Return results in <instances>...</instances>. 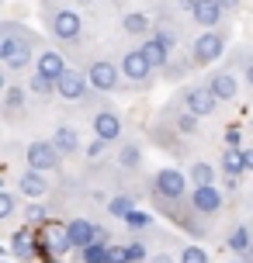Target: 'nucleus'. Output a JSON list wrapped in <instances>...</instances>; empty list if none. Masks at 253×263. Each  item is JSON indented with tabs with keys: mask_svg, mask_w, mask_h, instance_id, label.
<instances>
[{
	"mask_svg": "<svg viewBox=\"0 0 253 263\" xmlns=\"http://www.w3.org/2000/svg\"><path fill=\"white\" fill-rule=\"evenodd\" d=\"M45 49L42 39L25 28L21 21H4L0 25V66L7 69V77H21L28 69H35V59Z\"/></svg>",
	"mask_w": 253,
	"mask_h": 263,
	"instance_id": "nucleus-1",
	"label": "nucleus"
},
{
	"mask_svg": "<svg viewBox=\"0 0 253 263\" xmlns=\"http://www.w3.org/2000/svg\"><path fill=\"white\" fill-rule=\"evenodd\" d=\"M149 197L160 215H167L170 222H180L191 208V180H187L184 170H173V166H163V170L153 173L149 180Z\"/></svg>",
	"mask_w": 253,
	"mask_h": 263,
	"instance_id": "nucleus-2",
	"label": "nucleus"
},
{
	"mask_svg": "<svg viewBox=\"0 0 253 263\" xmlns=\"http://www.w3.org/2000/svg\"><path fill=\"white\" fill-rule=\"evenodd\" d=\"M42 17H45V31L52 35L59 45H77V42L83 39V28H87V21H83V14L77 4H66V0H56V4H49L45 0V7H42Z\"/></svg>",
	"mask_w": 253,
	"mask_h": 263,
	"instance_id": "nucleus-3",
	"label": "nucleus"
},
{
	"mask_svg": "<svg viewBox=\"0 0 253 263\" xmlns=\"http://www.w3.org/2000/svg\"><path fill=\"white\" fill-rule=\"evenodd\" d=\"M56 97L66 101V104H80L83 111H97V107L107 104V97L94 90L91 80H87V73H83L80 66H69L66 73L56 80Z\"/></svg>",
	"mask_w": 253,
	"mask_h": 263,
	"instance_id": "nucleus-4",
	"label": "nucleus"
},
{
	"mask_svg": "<svg viewBox=\"0 0 253 263\" xmlns=\"http://www.w3.org/2000/svg\"><path fill=\"white\" fill-rule=\"evenodd\" d=\"M80 69L87 73V80H91V87H94V90H97V93H104V97L129 90V83H125V77H121L118 59H111V55H91V59H87V63H83Z\"/></svg>",
	"mask_w": 253,
	"mask_h": 263,
	"instance_id": "nucleus-5",
	"label": "nucleus"
},
{
	"mask_svg": "<svg viewBox=\"0 0 253 263\" xmlns=\"http://www.w3.org/2000/svg\"><path fill=\"white\" fill-rule=\"evenodd\" d=\"M118 66H121V77H125V83H129V90H149L153 80H156V73H160V69L146 59V52H142L139 42L129 45V49H121Z\"/></svg>",
	"mask_w": 253,
	"mask_h": 263,
	"instance_id": "nucleus-6",
	"label": "nucleus"
},
{
	"mask_svg": "<svg viewBox=\"0 0 253 263\" xmlns=\"http://www.w3.org/2000/svg\"><path fill=\"white\" fill-rule=\"evenodd\" d=\"M226 31H219V28H205V31H198L194 39L187 42V55H191V63L194 66H208L212 69L222 55H226Z\"/></svg>",
	"mask_w": 253,
	"mask_h": 263,
	"instance_id": "nucleus-7",
	"label": "nucleus"
},
{
	"mask_svg": "<svg viewBox=\"0 0 253 263\" xmlns=\"http://www.w3.org/2000/svg\"><path fill=\"white\" fill-rule=\"evenodd\" d=\"M173 104H180L184 111H191L194 118H212V115H219V97H215L212 90H208V83L201 80V83H184L180 90H177V101Z\"/></svg>",
	"mask_w": 253,
	"mask_h": 263,
	"instance_id": "nucleus-8",
	"label": "nucleus"
},
{
	"mask_svg": "<svg viewBox=\"0 0 253 263\" xmlns=\"http://www.w3.org/2000/svg\"><path fill=\"white\" fill-rule=\"evenodd\" d=\"M31 104H35V97L28 93V87L17 83V80H11V83L4 87V97H0V115H4V121H7L11 128H17V125L28 118Z\"/></svg>",
	"mask_w": 253,
	"mask_h": 263,
	"instance_id": "nucleus-9",
	"label": "nucleus"
},
{
	"mask_svg": "<svg viewBox=\"0 0 253 263\" xmlns=\"http://www.w3.org/2000/svg\"><path fill=\"white\" fill-rule=\"evenodd\" d=\"M205 83H208V90L219 97V104H222V107L232 104V101L240 97V87H243V80H240V73L232 69V63L212 66V69L205 73Z\"/></svg>",
	"mask_w": 253,
	"mask_h": 263,
	"instance_id": "nucleus-10",
	"label": "nucleus"
},
{
	"mask_svg": "<svg viewBox=\"0 0 253 263\" xmlns=\"http://www.w3.org/2000/svg\"><path fill=\"white\" fill-rule=\"evenodd\" d=\"M25 166L39 173H59L63 170V153L49 139H31L25 145Z\"/></svg>",
	"mask_w": 253,
	"mask_h": 263,
	"instance_id": "nucleus-11",
	"label": "nucleus"
},
{
	"mask_svg": "<svg viewBox=\"0 0 253 263\" xmlns=\"http://www.w3.org/2000/svg\"><path fill=\"white\" fill-rule=\"evenodd\" d=\"M91 132L97 135V139L118 145L121 139H125V118H121V111H115L111 104L91 111Z\"/></svg>",
	"mask_w": 253,
	"mask_h": 263,
	"instance_id": "nucleus-12",
	"label": "nucleus"
},
{
	"mask_svg": "<svg viewBox=\"0 0 253 263\" xmlns=\"http://www.w3.org/2000/svg\"><path fill=\"white\" fill-rule=\"evenodd\" d=\"M222 208H226V191H219L215 184L212 187H191V211L198 218L212 222V218L222 215Z\"/></svg>",
	"mask_w": 253,
	"mask_h": 263,
	"instance_id": "nucleus-13",
	"label": "nucleus"
},
{
	"mask_svg": "<svg viewBox=\"0 0 253 263\" xmlns=\"http://www.w3.org/2000/svg\"><path fill=\"white\" fill-rule=\"evenodd\" d=\"M180 4H184L191 25H198L201 31L205 28H219L226 21V11L219 7V0H180Z\"/></svg>",
	"mask_w": 253,
	"mask_h": 263,
	"instance_id": "nucleus-14",
	"label": "nucleus"
},
{
	"mask_svg": "<svg viewBox=\"0 0 253 263\" xmlns=\"http://www.w3.org/2000/svg\"><path fill=\"white\" fill-rule=\"evenodd\" d=\"M115 166H118L121 173H129V177H139V173H142V142L125 135V139L115 145Z\"/></svg>",
	"mask_w": 253,
	"mask_h": 263,
	"instance_id": "nucleus-15",
	"label": "nucleus"
},
{
	"mask_svg": "<svg viewBox=\"0 0 253 263\" xmlns=\"http://www.w3.org/2000/svg\"><path fill=\"white\" fill-rule=\"evenodd\" d=\"M11 256L21 263H31L35 256H42V236L31 229V225H25V229H17L11 236Z\"/></svg>",
	"mask_w": 253,
	"mask_h": 263,
	"instance_id": "nucleus-16",
	"label": "nucleus"
},
{
	"mask_svg": "<svg viewBox=\"0 0 253 263\" xmlns=\"http://www.w3.org/2000/svg\"><path fill=\"white\" fill-rule=\"evenodd\" d=\"M66 253H73L66 225H45V232H42V256L45 260H63Z\"/></svg>",
	"mask_w": 253,
	"mask_h": 263,
	"instance_id": "nucleus-17",
	"label": "nucleus"
},
{
	"mask_svg": "<svg viewBox=\"0 0 253 263\" xmlns=\"http://www.w3.org/2000/svg\"><path fill=\"white\" fill-rule=\"evenodd\" d=\"M66 69H69V55L63 52V49H49V45H45L39 52V59H35V73L45 77V80H52V83L63 77Z\"/></svg>",
	"mask_w": 253,
	"mask_h": 263,
	"instance_id": "nucleus-18",
	"label": "nucleus"
},
{
	"mask_svg": "<svg viewBox=\"0 0 253 263\" xmlns=\"http://www.w3.org/2000/svg\"><path fill=\"white\" fill-rule=\"evenodd\" d=\"M97 229H101V225L94 222V218H87V215H73V218L66 222V232H69V242H73V253L94 246V242H97Z\"/></svg>",
	"mask_w": 253,
	"mask_h": 263,
	"instance_id": "nucleus-19",
	"label": "nucleus"
},
{
	"mask_svg": "<svg viewBox=\"0 0 253 263\" xmlns=\"http://www.w3.org/2000/svg\"><path fill=\"white\" fill-rule=\"evenodd\" d=\"M52 184H49V173H39V170H21L17 177V194L25 197V201H42V197H49Z\"/></svg>",
	"mask_w": 253,
	"mask_h": 263,
	"instance_id": "nucleus-20",
	"label": "nucleus"
},
{
	"mask_svg": "<svg viewBox=\"0 0 253 263\" xmlns=\"http://www.w3.org/2000/svg\"><path fill=\"white\" fill-rule=\"evenodd\" d=\"M118 25H121V35H129V39H135V42L149 39V35L156 31V21H153L146 11H125Z\"/></svg>",
	"mask_w": 253,
	"mask_h": 263,
	"instance_id": "nucleus-21",
	"label": "nucleus"
},
{
	"mask_svg": "<svg viewBox=\"0 0 253 263\" xmlns=\"http://www.w3.org/2000/svg\"><path fill=\"white\" fill-rule=\"evenodd\" d=\"M49 142L63 153V159H73V156H80L83 153V145H80V132H77V125H56L52 135H49Z\"/></svg>",
	"mask_w": 253,
	"mask_h": 263,
	"instance_id": "nucleus-22",
	"label": "nucleus"
},
{
	"mask_svg": "<svg viewBox=\"0 0 253 263\" xmlns=\"http://www.w3.org/2000/svg\"><path fill=\"white\" fill-rule=\"evenodd\" d=\"M222 173H219V163H208V159H191L187 163V180L191 187H212Z\"/></svg>",
	"mask_w": 253,
	"mask_h": 263,
	"instance_id": "nucleus-23",
	"label": "nucleus"
},
{
	"mask_svg": "<svg viewBox=\"0 0 253 263\" xmlns=\"http://www.w3.org/2000/svg\"><path fill=\"white\" fill-rule=\"evenodd\" d=\"M191 69H194V63H191L187 49H180V52H173L170 63L160 69V80H167V83H184V77H191Z\"/></svg>",
	"mask_w": 253,
	"mask_h": 263,
	"instance_id": "nucleus-24",
	"label": "nucleus"
},
{
	"mask_svg": "<svg viewBox=\"0 0 253 263\" xmlns=\"http://www.w3.org/2000/svg\"><path fill=\"white\" fill-rule=\"evenodd\" d=\"M253 246V229L250 222H240V225H232L229 229V236H226V250L229 253H236V256H246Z\"/></svg>",
	"mask_w": 253,
	"mask_h": 263,
	"instance_id": "nucleus-25",
	"label": "nucleus"
},
{
	"mask_svg": "<svg viewBox=\"0 0 253 263\" xmlns=\"http://www.w3.org/2000/svg\"><path fill=\"white\" fill-rule=\"evenodd\" d=\"M229 63H232L236 73H240L243 87L253 93V49H236V52H229Z\"/></svg>",
	"mask_w": 253,
	"mask_h": 263,
	"instance_id": "nucleus-26",
	"label": "nucleus"
},
{
	"mask_svg": "<svg viewBox=\"0 0 253 263\" xmlns=\"http://www.w3.org/2000/svg\"><path fill=\"white\" fill-rule=\"evenodd\" d=\"M139 45H142V52H146V59H149L153 66H156V69H163V66L170 63V55H173L170 49H167V45H163V42L156 39V35H149V39H142ZM177 52H180V49H177Z\"/></svg>",
	"mask_w": 253,
	"mask_h": 263,
	"instance_id": "nucleus-27",
	"label": "nucleus"
},
{
	"mask_svg": "<svg viewBox=\"0 0 253 263\" xmlns=\"http://www.w3.org/2000/svg\"><path fill=\"white\" fill-rule=\"evenodd\" d=\"M219 173L222 177H246V170H243V149H222L219 153Z\"/></svg>",
	"mask_w": 253,
	"mask_h": 263,
	"instance_id": "nucleus-28",
	"label": "nucleus"
},
{
	"mask_svg": "<svg viewBox=\"0 0 253 263\" xmlns=\"http://www.w3.org/2000/svg\"><path fill=\"white\" fill-rule=\"evenodd\" d=\"M121 222H125V229H129L132 236H146V232H153V229H156V218H153L149 211H142V208L129 211Z\"/></svg>",
	"mask_w": 253,
	"mask_h": 263,
	"instance_id": "nucleus-29",
	"label": "nucleus"
},
{
	"mask_svg": "<svg viewBox=\"0 0 253 263\" xmlns=\"http://www.w3.org/2000/svg\"><path fill=\"white\" fill-rule=\"evenodd\" d=\"M107 215H115V218H125L129 211H135V197L129 194V191H115V194L104 201Z\"/></svg>",
	"mask_w": 253,
	"mask_h": 263,
	"instance_id": "nucleus-30",
	"label": "nucleus"
},
{
	"mask_svg": "<svg viewBox=\"0 0 253 263\" xmlns=\"http://www.w3.org/2000/svg\"><path fill=\"white\" fill-rule=\"evenodd\" d=\"M28 93L35 97V101H49V97H56V83L52 80H45V77H39L35 69H31V77H28Z\"/></svg>",
	"mask_w": 253,
	"mask_h": 263,
	"instance_id": "nucleus-31",
	"label": "nucleus"
},
{
	"mask_svg": "<svg viewBox=\"0 0 253 263\" xmlns=\"http://www.w3.org/2000/svg\"><path fill=\"white\" fill-rule=\"evenodd\" d=\"M17 215V191L14 187H4L0 191V222H11Z\"/></svg>",
	"mask_w": 253,
	"mask_h": 263,
	"instance_id": "nucleus-32",
	"label": "nucleus"
},
{
	"mask_svg": "<svg viewBox=\"0 0 253 263\" xmlns=\"http://www.w3.org/2000/svg\"><path fill=\"white\" fill-rule=\"evenodd\" d=\"M21 215H25L28 225H49V215H52V211L45 208V204H39V201H28Z\"/></svg>",
	"mask_w": 253,
	"mask_h": 263,
	"instance_id": "nucleus-33",
	"label": "nucleus"
},
{
	"mask_svg": "<svg viewBox=\"0 0 253 263\" xmlns=\"http://www.w3.org/2000/svg\"><path fill=\"white\" fill-rule=\"evenodd\" d=\"M125 246H129V263H149L146 236H132V242H125Z\"/></svg>",
	"mask_w": 253,
	"mask_h": 263,
	"instance_id": "nucleus-34",
	"label": "nucleus"
},
{
	"mask_svg": "<svg viewBox=\"0 0 253 263\" xmlns=\"http://www.w3.org/2000/svg\"><path fill=\"white\" fill-rule=\"evenodd\" d=\"M77 263H107V246L104 242H94L87 250H77Z\"/></svg>",
	"mask_w": 253,
	"mask_h": 263,
	"instance_id": "nucleus-35",
	"label": "nucleus"
},
{
	"mask_svg": "<svg viewBox=\"0 0 253 263\" xmlns=\"http://www.w3.org/2000/svg\"><path fill=\"white\" fill-rule=\"evenodd\" d=\"M177 263H212V260H208V253L201 250L198 242H184V246H180V256H177Z\"/></svg>",
	"mask_w": 253,
	"mask_h": 263,
	"instance_id": "nucleus-36",
	"label": "nucleus"
},
{
	"mask_svg": "<svg viewBox=\"0 0 253 263\" xmlns=\"http://www.w3.org/2000/svg\"><path fill=\"white\" fill-rule=\"evenodd\" d=\"M222 149H246V145H243V128L240 125H226V128H222Z\"/></svg>",
	"mask_w": 253,
	"mask_h": 263,
	"instance_id": "nucleus-37",
	"label": "nucleus"
},
{
	"mask_svg": "<svg viewBox=\"0 0 253 263\" xmlns=\"http://www.w3.org/2000/svg\"><path fill=\"white\" fill-rule=\"evenodd\" d=\"M107 149H111V142H104V139H97V135H94L91 142L83 145V159H91V163H97V159L104 156Z\"/></svg>",
	"mask_w": 253,
	"mask_h": 263,
	"instance_id": "nucleus-38",
	"label": "nucleus"
},
{
	"mask_svg": "<svg viewBox=\"0 0 253 263\" xmlns=\"http://www.w3.org/2000/svg\"><path fill=\"white\" fill-rule=\"evenodd\" d=\"M107 263H129V246L125 242H111L107 246Z\"/></svg>",
	"mask_w": 253,
	"mask_h": 263,
	"instance_id": "nucleus-39",
	"label": "nucleus"
},
{
	"mask_svg": "<svg viewBox=\"0 0 253 263\" xmlns=\"http://www.w3.org/2000/svg\"><path fill=\"white\" fill-rule=\"evenodd\" d=\"M240 184H243V177H222V191H226V194H236Z\"/></svg>",
	"mask_w": 253,
	"mask_h": 263,
	"instance_id": "nucleus-40",
	"label": "nucleus"
},
{
	"mask_svg": "<svg viewBox=\"0 0 253 263\" xmlns=\"http://www.w3.org/2000/svg\"><path fill=\"white\" fill-rule=\"evenodd\" d=\"M149 263H173V253L167 250V246H163L160 253H153V256H149Z\"/></svg>",
	"mask_w": 253,
	"mask_h": 263,
	"instance_id": "nucleus-41",
	"label": "nucleus"
},
{
	"mask_svg": "<svg viewBox=\"0 0 253 263\" xmlns=\"http://www.w3.org/2000/svg\"><path fill=\"white\" fill-rule=\"evenodd\" d=\"M219 7H222L226 14H236L243 7V0H219Z\"/></svg>",
	"mask_w": 253,
	"mask_h": 263,
	"instance_id": "nucleus-42",
	"label": "nucleus"
},
{
	"mask_svg": "<svg viewBox=\"0 0 253 263\" xmlns=\"http://www.w3.org/2000/svg\"><path fill=\"white\" fill-rule=\"evenodd\" d=\"M243 170L253 173V145H246V149H243Z\"/></svg>",
	"mask_w": 253,
	"mask_h": 263,
	"instance_id": "nucleus-43",
	"label": "nucleus"
},
{
	"mask_svg": "<svg viewBox=\"0 0 253 263\" xmlns=\"http://www.w3.org/2000/svg\"><path fill=\"white\" fill-rule=\"evenodd\" d=\"M69 4H77V7H83V11H91V7L97 4V0H69Z\"/></svg>",
	"mask_w": 253,
	"mask_h": 263,
	"instance_id": "nucleus-44",
	"label": "nucleus"
},
{
	"mask_svg": "<svg viewBox=\"0 0 253 263\" xmlns=\"http://www.w3.org/2000/svg\"><path fill=\"white\" fill-rule=\"evenodd\" d=\"M229 263H250V260H246V256H236V260H229Z\"/></svg>",
	"mask_w": 253,
	"mask_h": 263,
	"instance_id": "nucleus-45",
	"label": "nucleus"
},
{
	"mask_svg": "<svg viewBox=\"0 0 253 263\" xmlns=\"http://www.w3.org/2000/svg\"><path fill=\"white\" fill-rule=\"evenodd\" d=\"M246 260H250V263H253V246H250V253H246Z\"/></svg>",
	"mask_w": 253,
	"mask_h": 263,
	"instance_id": "nucleus-46",
	"label": "nucleus"
},
{
	"mask_svg": "<svg viewBox=\"0 0 253 263\" xmlns=\"http://www.w3.org/2000/svg\"><path fill=\"white\" fill-rule=\"evenodd\" d=\"M45 263H63V260H45Z\"/></svg>",
	"mask_w": 253,
	"mask_h": 263,
	"instance_id": "nucleus-47",
	"label": "nucleus"
},
{
	"mask_svg": "<svg viewBox=\"0 0 253 263\" xmlns=\"http://www.w3.org/2000/svg\"><path fill=\"white\" fill-rule=\"evenodd\" d=\"M4 263H7V260H4Z\"/></svg>",
	"mask_w": 253,
	"mask_h": 263,
	"instance_id": "nucleus-48",
	"label": "nucleus"
}]
</instances>
